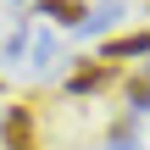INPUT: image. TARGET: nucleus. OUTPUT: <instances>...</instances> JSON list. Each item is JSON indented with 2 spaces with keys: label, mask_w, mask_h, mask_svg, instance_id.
<instances>
[{
  "label": "nucleus",
  "mask_w": 150,
  "mask_h": 150,
  "mask_svg": "<svg viewBox=\"0 0 150 150\" xmlns=\"http://www.w3.org/2000/svg\"><path fill=\"white\" fill-rule=\"evenodd\" d=\"M0 150H39L33 106H6V111H0Z\"/></svg>",
  "instance_id": "f257e3e1"
},
{
  "label": "nucleus",
  "mask_w": 150,
  "mask_h": 150,
  "mask_svg": "<svg viewBox=\"0 0 150 150\" xmlns=\"http://www.w3.org/2000/svg\"><path fill=\"white\" fill-rule=\"evenodd\" d=\"M106 83H117V61H100V56H95V61L83 56V61L67 72V95H95V89H106Z\"/></svg>",
  "instance_id": "f03ea898"
},
{
  "label": "nucleus",
  "mask_w": 150,
  "mask_h": 150,
  "mask_svg": "<svg viewBox=\"0 0 150 150\" xmlns=\"http://www.w3.org/2000/svg\"><path fill=\"white\" fill-rule=\"evenodd\" d=\"M128 56H150V28H139V33H117V39L100 45V61H128Z\"/></svg>",
  "instance_id": "7ed1b4c3"
},
{
  "label": "nucleus",
  "mask_w": 150,
  "mask_h": 150,
  "mask_svg": "<svg viewBox=\"0 0 150 150\" xmlns=\"http://www.w3.org/2000/svg\"><path fill=\"white\" fill-rule=\"evenodd\" d=\"M39 17H50L61 28H83L89 22V0H39Z\"/></svg>",
  "instance_id": "20e7f679"
},
{
  "label": "nucleus",
  "mask_w": 150,
  "mask_h": 150,
  "mask_svg": "<svg viewBox=\"0 0 150 150\" xmlns=\"http://www.w3.org/2000/svg\"><path fill=\"white\" fill-rule=\"evenodd\" d=\"M122 95H128V111H134V117H139V111H150V72L128 78V89H122Z\"/></svg>",
  "instance_id": "39448f33"
},
{
  "label": "nucleus",
  "mask_w": 150,
  "mask_h": 150,
  "mask_svg": "<svg viewBox=\"0 0 150 150\" xmlns=\"http://www.w3.org/2000/svg\"><path fill=\"white\" fill-rule=\"evenodd\" d=\"M111 150H139V139H134V145H111Z\"/></svg>",
  "instance_id": "423d86ee"
}]
</instances>
